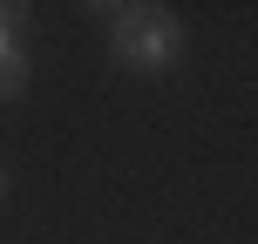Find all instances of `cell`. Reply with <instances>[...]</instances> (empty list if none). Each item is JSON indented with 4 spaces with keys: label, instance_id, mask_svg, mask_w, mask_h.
<instances>
[{
    "label": "cell",
    "instance_id": "3957f363",
    "mask_svg": "<svg viewBox=\"0 0 258 244\" xmlns=\"http://www.w3.org/2000/svg\"><path fill=\"white\" fill-rule=\"evenodd\" d=\"M0 190H7V177H0Z\"/></svg>",
    "mask_w": 258,
    "mask_h": 244
},
{
    "label": "cell",
    "instance_id": "7a4b0ae2",
    "mask_svg": "<svg viewBox=\"0 0 258 244\" xmlns=\"http://www.w3.org/2000/svg\"><path fill=\"white\" fill-rule=\"evenodd\" d=\"M21 89H27V61H21V48H14V54H0V102L21 95Z\"/></svg>",
    "mask_w": 258,
    "mask_h": 244
},
{
    "label": "cell",
    "instance_id": "6da1fadb",
    "mask_svg": "<svg viewBox=\"0 0 258 244\" xmlns=\"http://www.w3.org/2000/svg\"><path fill=\"white\" fill-rule=\"evenodd\" d=\"M109 48H116L122 61H136V68H170L177 48H183V34H177V21H170L163 7H116Z\"/></svg>",
    "mask_w": 258,
    "mask_h": 244
}]
</instances>
